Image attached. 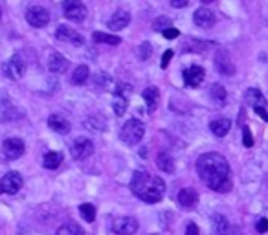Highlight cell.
<instances>
[{
    "instance_id": "11",
    "label": "cell",
    "mask_w": 268,
    "mask_h": 235,
    "mask_svg": "<svg viewBox=\"0 0 268 235\" xmlns=\"http://www.w3.org/2000/svg\"><path fill=\"white\" fill-rule=\"evenodd\" d=\"M112 232L116 235H133L138 232V220L134 217H118L112 222Z\"/></svg>"
},
{
    "instance_id": "36",
    "label": "cell",
    "mask_w": 268,
    "mask_h": 235,
    "mask_svg": "<svg viewBox=\"0 0 268 235\" xmlns=\"http://www.w3.org/2000/svg\"><path fill=\"white\" fill-rule=\"evenodd\" d=\"M162 33H164V37H166V39H176V37L180 35V32H178L176 28H173V26H171V28H167V30H164Z\"/></svg>"
},
{
    "instance_id": "13",
    "label": "cell",
    "mask_w": 268,
    "mask_h": 235,
    "mask_svg": "<svg viewBox=\"0 0 268 235\" xmlns=\"http://www.w3.org/2000/svg\"><path fill=\"white\" fill-rule=\"evenodd\" d=\"M206 78V70L202 68V66H197V64H193V66H190L188 70H184V83L188 86H198L202 81H204Z\"/></svg>"
},
{
    "instance_id": "19",
    "label": "cell",
    "mask_w": 268,
    "mask_h": 235,
    "mask_svg": "<svg viewBox=\"0 0 268 235\" xmlns=\"http://www.w3.org/2000/svg\"><path fill=\"white\" fill-rule=\"evenodd\" d=\"M210 129H211V133L217 138H224L230 133V129H231V121L228 118H219V119H213L210 123Z\"/></svg>"
},
{
    "instance_id": "5",
    "label": "cell",
    "mask_w": 268,
    "mask_h": 235,
    "mask_svg": "<svg viewBox=\"0 0 268 235\" xmlns=\"http://www.w3.org/2000/svg\"><path fill=\"white\" fill-rule=\"evenodd\" d=\"M2 70H4V74H6L9 79H20L24 74H26V63H24V59L20 55L15 54L4 63Z\"/></svg>"
},
{
    "instance_id": "3",
    "label": "cell",
    "mask_w": 268,
    "mask_h": 235,
    "mask_svg": "<svg viewBox=\"0 0 268 235\" xmlns=\"http://www.w3.org/2000/svg\"><path fill=\"white\" fill-rule=\"evenodd\" d=\"M143 134H145V125H143L140 119H129L125 125L121 127V131H119V138L123 143L127 145H136L138 141L143 138Z\"/></svg>"
},
{
    "instance_id": "34",
    "label": "cell",
    "mask_w": 268,
    "mask_h": 235,
    "mask_svg": "<svg viewBox=\"0 0 268 235\" xmlns=\"http://www.w3.org/2000/svg\"><path fill=\"white\" fill-rule=\"evenodd\" d=\"M151 54H153V48H151L149 42H142V44L138 46V57H140L142 61H147L151 57Z\"/></svg>"
},
{
    "instance_id": "24",
    "label": "cell",
    "mask_w": 268,
    "mask_h": 235,
    "mask_svg": "<svg viewBox=\"0 0 268 235\" xmlns=\"http://www.w3.org/2000/svg\"><path fill=\"white\" fill-rule=\"evenodd\" d=\"M210 94H211V99L215 101V105H224V103H226V98H228V92H226V88H224L221 83L211 85Z\"/></svg>"
},
{
    "instance_id": "39",
    "label": "cell",
    "mask_w": 268,
    "mask_h": 235,
    "mask_svg": "<svg viewBox=\"0 0 268 235\" xmlns=\"http://www.w3.org/2000/svg\"><path fill=\"white\" fill-rule=\"evenodd\" d=\"M186 235H200V230H198V226L195 224V222H190V224H188V228H186Z\"/></svg>"
},
{
    "instance_id": "30",
    "label": "cell",
    "mask_w": 268,
    "mask_h": 235,
    "mask_svg": "<svg viewBox=\"0 0 268 235\" xmlns=\"http://www.w3.org/2000/svg\"><path fill=\"white\" fill-rule=\"evenodd\" d=\"M85 127H87V129H92L96 133H99V131H103V129L107 127V121H105L101 116H92L90 119L85 121Z\"/></svg>"
},
{
    "instance_id": "26",
    "label": "cell",
    "mask_w": 268,
    "mask_h": 235,
    "mask_svg": "<svg viewBox=\"0 0 268 235\" xmlns=\"http://www.w3.org/2000/svg\"><path fill=\"white\" fill-rule=\"evenodd\" d=\"M88 76H90L88 66L81 64V66H77L76 72L72 74V83H74V85H85V83L88 81Z\"/></svg>"
},
{
    "instance_id": "20",
    "label": "cell",
    "mask_w": 268,
    "mask_h": 235,
    "mask_svg": "<svg viewBox=\"0 0 268 235\" xmlns=\"http://www.w3.org/2000/svg\"><path fill=\"white\" fill-rule=\"evenodd\" d=\"M213 235H231V226H230L228 219L224 215H215L213 217V226H211Z\"/></svg>"
},
{
    "instance_id": "23",
    "label": "cell",
    "mask_w": 268,
    "mask_h": 235,
    "mask_svg": "<svg viewBox=\"0 0 268 235\" xmlns=\"http://www.w3.org/2000/svg\"><path fill=\"white\" fill-rule=\"evenodd\" d=\"M61 162H63V153H59V151H50L42 158V165L46 169H57L61 165Z\"/></svg>"
},
{
    "instance_id": "21",
    "label": "cell",
    "mask_w": 268,
    "mask_h": 235,
    "mask_svg": "<svg viewBox=\"0 0 268 235\" xmlns=\"http://www.w3.org/2000/svg\"><path fill=\"white\" fill-rule=\"evenodd\" d=\"M129 22H131V15H129V11L119 9V11H116V13L111 17V20H109V28H111V30H123Z\"/></svg>"
},
{
    "instance_id": "33",
    "label": "cell",
    "mask_w": 268,
    "mask_h": 235,
    "mask_svg": "<svg viewBox=\"0 0 268 235\" xmlns=\"http://www.w3.org/2000/svg\"><path fill=\"white\" fill-rule=\"evenodd\" d=\"M167 28H171V19H167V17H160V19H156L153 22V30L154 32H164Z\"/></svg>"
},
{
    "instance_id": "38",
    "label": "cell",
    "mask_w": 268,
    "mask_h": 235,
    "mask_svg": "<svg viewBox=\"0 0 268 235\" xmlns=\"http://www.w3.org/2000/svg\"><path fill=\"white\" fill-rule=\"evenodd\" d=\"M171 57H173V50H167L166 54H164V57H162V61H160V66H162V68H167Z\"/></svg>"
},
{
    "instance_id": "27",
    "label": "cell",
    "mask_w": 268,
    "mask_h": 235,
    "mask_svg": "<svg viewBox=\"0 0 268 235\" xmlns=\"http://www.w3.org/2000/svg\"><path fill=\"white\" fill-rule=\"evenodd\" d=\"M156 165L162 169L164 173H173L174 171V162L173 158L169 157L167 153H160L156 158Z\"/></svg>"
},
{
    "instance_id": "25",
    "label": "cell",
    "mask_w": 268,
    "mask_h": 235,
    "mask_svg": "<svg viewBox=\"0 0 268 235\" xmlns=\"http://www.w3.org/2000/svg\"><path fill=\"white\" fill-rule=\"evenodd\" d=\"M92 39L96 42H101V44H111V46H118L121 44V39H119L118 35H111V33H101V32H96L92 35Z\"/></svg>"
},
{
    "instance_id": "35",
    "label": "cell",
    "mask_w": 268,
    "mask_h": 235,
    "mask_svg": "<svg viewBox=\"0 0 268 235\" xmlns=\"http://www.w3.org/2000/svg\"><path fill=\"white\" fill-rule=\"evenodd\" d=\"M243 145H245L246 149L253 147V136H252V131H250L248 127L243 129Z\"/></svg>"
},
{
    "instance_id": "10",
    "label": "cell",
    "mask_w": 268,
    "mask_h": 235,
    "mask_svg": "<svg viewBox=\"0 0 268 235\" xmlns=\"http://www.w3.org/2000/svg\"><path fill=\"white\" fill-rule=\"evenodd\" d=\"M26 20L33 28H44L50 22V13L40 6H33L26 11Z\"/></svg>"
},
{
    "instance_id": "43",
    "label": "cell",
    "mask_w": 268,
    "mask_h": 235,
    "mask_svg": "<svg viewBox=\"0 0 268 235\" xmlns=\"http://www.w3.org/2000/svg\"><path fill=\"white\" fill-rule=\"evenodd\" d=\"M0 17H2V9H0Z\"/></svg>"
},
{
    "instance_id": "29",
    "label": "cell",
    "mask_w": 268,
    "mask_h": 235,
    "mask_svg": "<svg viewBox=\"0 0 268 235\" xmlns=\"http://www.w3.org/2000/svg\"><path fill=\"white\" fill-rule=\"evenodd\" d=\"M79 213H81V217L87 220V222H94L96 220V206L90 202H85L79 206Z\"/></svg>"
},
{
    "instance_id": "16",
    "label": "cell",
    "mask_w": 268,
    "mask_h": 235,
    "mask_svg": "<svg viewBox=\"0 0 268 235\" xmlns=\"http://www.w3.org/2000/svg\"><path fill=\"white\" fill-rule=\"evenodd\" d=\"M198 202V193L191 188H184L178 193V204H180L184 210H193Z\"/></svg>"
},
{
    "instance_id": "22",
    "label": "cell",
    "mask_w": 268,
    "mask_h": 235,
    "mask_svg": "<svg viewBox=\"0 0 268 235\" xmlns=\"http://www.w3.org/2000/svg\"><path fill=\"white\" fill-rule=\"evenodd\" d=\"M143 99H145V105H147V110L149 112H154L158 107V101H160V90L156 86H149L143 90Z\"/></svg>"
},
{
    "instance_id": "41",
    "label": "cell",
    "mask_w": 268,
    "mask_h": 235,
    "mask_svg": "<svg viewBox=\"0 0 268 235\" xmlns=\"http://www.w3.org/2000/svg\"><path fill=\"white\" fill-rule=\"evenodd\" d=\"M253 112H255V114H259L261 119L268 121V112H267V109H257V110H253Z\"/></svg>"
},
{
    "instance_id": "4",
    "label": "cell",
    "mask_w": 268,
    "mask_h": 235,
    "mask_svg": "<svg viewBox=\"0 0 268 235\" xmlns=\"http://www.w3.org/2000/svg\"><path fill=\"white\" fill-rule=\"evenodd\" d=\"M63 13L72 22H83L87 19V8L83 6L81 0H64Z\"/></svg>"
},
{
    "instance_id": "31",
    "label": "cell",
    "mask_w": 268,
    "mask_h": 235,
    "mask_svg": "<svg viewBox=\"0 0 268 235\" xmlns=\"http://www.w3.org/2000/svg\"><path fill=\"white\" fill-rule=\"evenodd\" d=\"M129 99L127 98H119V96H114V101H112V110L116 116H123L127 110V105H129Z\"/></svg>"
},
{
    "instance_id": "18",
    "label": "cell",
    "mask_w": 268,
    "mask_h": 235,
    "mask_svg": "<svg viewBox=\"0 0 268 235\" xmlns=\"http://www.w3.org/2000/svg\"><path fill=\"white\" fill-rule=\"evenodd\" d=\"M68 68V59H64L61 54H52L48 59V70L52 74H63Z\"/></svg>"
},
{
    "instance_id": "6",
    "label": "cell",
    "mask_w": 268,
    "mask_h": 235,
    "mask_svg": "<svg viewBox=\"0 0 268 235\" xmlns=\"http://www.w3.org/2000/svg\"><path fill=\"white\" fill-rule=\"evenodd\" d=\"M24 186V180L22 176L19 175L17 171H9L6 173L4 176H2V180H0V189L4 191V193H8V195H15L19 193Z\"/></svg>"
},
{
    "instance_id": "28",
    "label": "cell",
    "mask_w": 268,
    "mask_h": 235,
    "mask_svg": "<svg viewBox=\"0 0 268 235\" xmlns=\"http://www.w3.org/2000/svg\"><path fill=\"white\" fill-rule=\"evenodd\" d=\"M56 235H85V234H83V230H81L79 224H76V222H66V224H63V226L57 230Z\"/></svg>"
},
{
    "instance_id": "37",
    "label": "cell",
    "mask_w": 268,
    "mask_h": 235,
    "mask_svg": "<svg viewBox=\"0 0 268 235\" xmlns=\"http://www.w3.org/2000/svg\"><path fill=\"white\" fill-rule=\"evenodd\" d=\"M255 230H257L259 234H267V232H268V219H259V220H257Z\"/></svg>"
},
{
    "instance_id": "40",
    "label": "cell",
    "mask_w": 268,
    "mask_h": 235,
    "mask_svg": "<svg viewBox=\"0 0 268 235\" xmlns=\"http://www.w3.org/2000/svg\"><path fill=\"white\" fill-rule=\"evenodd\" d=\"M190 4V0H171V6L173 8H186Z\"/></svg>"
},
{
    "instance_id": "32",
    "label": "cell",
    "mask_w": 268,
    "mask_h": 235,
    "mask_svg": "<svg viewBox=\"0 0 268 235\" xmlns=\"http://www.w3.org/2000/svg\"><path fill=\"white\" fill-rule=\"evenodd\" d=\"M131 92H133V86L129 85V83H118V85H116V88H114V96L127 98V99H129Z\"/></svg>"
},
{
    "instance_id": "17",
    "label": "cell",
    "mask_w": 268,
    "mask_h": 235,
    "mask_svg": "<svg viewBox=\"0 0 268 235\" xmlns=\"http://www.w3.org/2000/svg\"><path fill=\"white\" fill-rule=\"evenodd\" d=\"M48 127L59 134L70 133V123H68V119L63 116H59V114H52V116L48 118Z\"/></svg>"
},
{
    "instance_id": "14",
    "label": "cell",
    "mask_w": 268,
    "mask_h": 235,
    "mask_svg": "<svg viewBox=\"0 0 268 235\" xmlns=\"http://www.w3.org/2000/svg\"><path fill=\"white\" fill-rule=\"evenodd\" d=\"M245 101L248 107H252L253 110L257 109H267V98L263 96L259 88H248L245 94Z\"/></svg>"
},
{
    "instance_id": "42",
    "label": "cell",
    "mask_w": 268,
    "mask_h": 235,
    "mask_svg": "<svg viewBox=\"0 0 268 235\" xmlns=\"http://www.w3.org/2000/svg\"><path fill=\"white\" fill-rule=\"evenodd\" d=\"M202 2H213V0H202Z\"/></svg>"
},
{
    "instance_id": "2",
    "label": "cell",
    "mask_w": 268,
    "mask_h": 235,
    "mask_svg": "<svg viewBox=\"0 0 268 235\" xmlns=\"http://www.w3.org/2000/svg\"><path fill=\"white\" fill-rule=\"evenodd\" d=\"M131 191L143 202L156 204L166 195V182L145 171H136L131 178Z\"/></svg>"
},
{
    "instance_id": "9",
    "label": "cell",
    "mask_w": 268,
    "mask_h": 235,
    "mask_svg": "<svg viewBox=\"0 0 268 235\" xmlns=\"http://www.w3.org/2000/svg\"><path fill=\"white\" fill-rule=\"evenodd\" d=\"M56 37L61 42H68V44H74V46H83L85 44L83 35L77 33L76 30H72L70 26H64V24H61L56 30Z\"/></svg>"
},
{
    "instance_id": "15",
    "label": "cell",
    "mask_w": 268,
    "mask_h": 235,
    "mask_svg": "<svg viewBox=\"0 0 268 235\" xmlns=\"http://www.w3.org/2000/svg\"><path fill=\"white\" fill-rule=\"evenodd\" d=\"M193 22L197 24L198 28H211L215 24V15L213 11H210L208 8H198L195 13H193Z\"/></svg>"
},
{
    "instance_id": "1",
    "label": "cell",
    "mask_w": 268,
    "mask_h": 235,
    "mask_svg": "<svg viewBox=\"0 0 268 235\" xmlns=\"http://www.w3.org/2000/svg\"><path fill=\"white\" fill-rule=\"evenodd\" d=\"M197 173L200 180L217 193H228L231 189L228 160L219 153H206L197 160Z\"/></svg>"
},
{
    "instance_id": "8",
    "label": "cell",
    "mask_w": 268,
    "mask_h": 235,
    "mask_svg": "<svg viewBox=\"0 0 268 235\" xmlns=\"http://www.w3.org/2000/svg\"><path fill=\"white\" fill-rule=\"evenodd\" d=\"M215 66H217V70L219 74L222 76H233L235 74V64H233V59L230 57L228 50H219L217 54H215Z\"/></svg>"
},
{
    "instance_id": "12",
    "label": "cell",
    "mask_w": 268,
    "mask_h": 235,
    "mask_svg": "<svg viewBox=\"0 0 268 235\" xmlns=\"http://www.w3.org/2000/svg\"><path fill=\"white\" fill-rule=\"evenodd\" d=\"M24 141L20 138H8V140H4L2 143V153L6 155V158L9 160H17V158H20L24 155Z\"/></svg>"
},
{
    "instance_id": "7",
    "label": "cell",
    "mask_w": 268,
    "mask_h": 235,
    "mask_svg": "<svg viewBox=\"0 0 268 235\" xmlns=\"http://www.w3.org/2000/svg\"><path fill=\"white\" fill-rule=\"evenodd\" d=\"M94 153V143L88 138H76L70 147V155L74 160H85Z\"/></svg>"
}]
</instances>
